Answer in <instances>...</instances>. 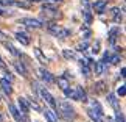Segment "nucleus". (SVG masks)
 <instances>
[{
    "label": "nucleus",
    "mask_w": 126,
    "mask_h": 122,
    "mask_svg": "<svg viewBox=\"0 0 126 122\" xmlns=\"http://www.w3.org/2000/svg\"><path fill=\"white\" fill-rule=\"evenodd\" d=\"M34 56L37 58V61H39V63H42V64H47V63H48V58L42 53V50H41L39 47H34Z\"/></svg>",
    "instance_id": "obj_14"
},
{
    "label": "nucleus",
    "mask_w": 126,
    "mask_h": 122,
    "mask_svg": "<svg viewBox=\"0 0 126 122\" xmlns=\"http://www.w3.org/2000/svg\"><path fill=\"white\" fill-rule=\"evenodd\" d=\"M56 83H58V86H59V89H62V91H65L67 88L70 86V83H69V80L65 78V77H59L58 80H55Z\"/></svg>",
    "instance_id": "obj_16"
},
{
    "label": "nucleus",
    "mask_w": 126,
    "mask_h": 122,
    "mask_svg": "<svg viewBox=\"0 0 126 122\" xmlns=\"http://www.w3.org/2000/svg\"><path fill=\"white\" fill-rule=\"evenodd\" d=\"M3 78H6L8 81H11V83H13L14 77H13V74H11V72H9V71H5V77H3Z\"/></svg>",
    "instance_id": "obj_32"
},
{
    "label": "nucleus",
    "mask_w": 126,
    "mask_h": 122,
    "mask_svg": "<svg viewBox=\"0 0 126 122\" xmlns=\"http://www.w3.org/2000/svg\"><path fill=\"white\" fill-rule=\"evenodd\" d=\"M117 35H120V30H118V28H112V30L109 31V42H110V44L115 42V39H117Z\"/></svg>",
    "instance_id": "obj_22"
},
{
    "label": "nucleus",
    "mask_w": 126,
    "mask_h": 122,
    "mask_svg": "<svg viewBox=\"0 0 126 122\" xmlns=\"http://www.w3.org/2000/svg\"><path fill=\"white\" fill-rule=\"evenodd\" d=\"M56 108L59 110V114H61V118L64 119L65 122H70V121H73L76 118V111L75 108L70 105V102H67V100H61L59 103L56 105Z\"/></svg>",
    "instance_id": "obj_1"
},
{
    "label": "nucleus",
    "mask_w": 126,
    "mask_h": 122,
    "mask_svg": "<svg viewBox=\"0 0 126 122\" xmlns=\"http://www.w3.org/2000/svg\"><path fill=\"white\" fill-rule=\"evenodd\" d=\"M108 102L114 106L115 110H118V108H120V105H118V99H117V96H115V94H108Z\"/></svg>",
    "instance_id": "obj_20"
},
{
    "label": "nucleus",
    "mask_w": 126,
    "mask_h": 122,
    "mask_svg": "<svg viewBox=\"0 0 126 122\" xmlns=\"http://www.w3.org/2000/svg\"><path fill=\"white\" fill-rule=\"evenodd\" d=\"M84 19H86V24H87V25L92 22V14H90V11H89L87 8L84 9Z\"/></svg>",
    "instance_id": "obj_28"
},
{
    "label": "nucleus",
    "mask_w": 126,
    "mask_h": 122,
    "mask_svg": "<svg viewBox=\"0 0 126 122\" xmlns=\"http://www.w3.org/2000/svg\"><path fill=\"white\" fill-rule=\"evenodd\" d=\"M19 24H22V25H25V27H31V28H42V27H45V24H44L42 21L34 19V17H22L20 21H19Z\"/></svg>",
    "instance_id": "obj_3"
},
{
    "label": "nucleus",
    "mask_w": 126,
    "mask_h": 122,
    "mask_svg": "<svg viewBox=\"0 0 126 122\" xmlns=\"http://www.w3.org/2000/svg\"><path fill=\"white\" fill-rule=\"evenodd\" d=\"M0 69H6V63L3 61V58L0 56Z\"/></svg>",
    "instance_id": "obj_35"
},
{
    "label": "nucleus",
    "mask_w": 126,
    "mask_h": 122,
    "mask_svg": "<svg viewBox=\"0 0 126 122\" xmlns=\"http://www.w3.org/2000/svg\"><path fill=\"white\" fill-rule=\"evenodd\" d=\"M94 69V72H95V75H103L106 71H108V66H106V63H103V61H98V63H95V66L92 67Z\"/></svg>",
    "instance_id": "obj_8"
},
{
    "label": "nucleus",
    "mask_w": 126,
    "mask_h": 122,
    "mask_svg": "<svg viewBox=\"0 0 126 122\" xmlns=\"http://www.w3.org/2000/svg\"><path fill=\"white\" fill-rule=\"evenodd\" d=\"M39 77L42 78V81H45L47 85H51V83H55V77H53L50 72H48L47 69H44V67H39Z\"/></svg>",
    "instance_id": "obj_4"
},
{
    "label": "nucleus",
    "mask_w": 126,
    "mask_h": 122,
    "mask_svg": "<svg viewBox=\"0 0 126 122\" xmlns=\"http://www.w3.org/2000/svg\"><path fill=\"white\" fill-rule=\"evenodd\" d=\"M2 14H5V11H3V9H2V8H0V16H2Z\"/></svg>",
    "instance_id": "obj_39"
},
{
    "label": "nucleus",
    "mask_w": 126,
    "mask_h": 122,
    "mask_svg": "<svg viewBox=\"0 0 126 122\" xmlns=\"http://www.w3.org/2000/svg\"><path fill=\"white\" fill-rule=\"evenodd\" d=\"M0 88L5 91V94L11 96L13 94V86H11V81H8L6 78H0Z\"/></svg>",
    "instance_id": "obj_9"
},
{
    "label": "nucleus",
    "mask_w": 126,
    "mask_h": 122,
    "mask_svg": "<svg viewBox=\"0 0 126 122\" xmlns=\"http://www.w3.org/2000/svg\"><path fill=\"white\" fill-rule=\"evenodd\" d=\"M45 2H47V0H45Z\"/></svg>",
    "instance_id": "obj_44"
},
{
    "label": "nucleus",
    "mask_w": 126,
    "mask_h": 122,
    "mask_svg": "<svg viewBox=\"0 0 126 122\" xmlns=\"http://www.w3.org/2000/svg\"><path fill=\"white\" fill-rule=\"evenodd\" d=\"M28 3H36V2H39V0H27Z\"/></svg>",
    "instance_id": "obj_37"
},
{
    "label": "nucleus",
    "mask_w": 126,
    "mask_h": 122,
    "mask_svg": "<svg viewBox=\"0 0 126 122\" xmlns=\"http://www.w3.org/2000/svg\"><path fill=\"white\" fill-rule=\"evenodd\" d=\"M34 86H36V89H37V94L41 96V99L45 102V103H48L50 105V108L51 110H55L56 108V105H58V102L55 100V97H53V94L48 89H45L44 86H37L36 83H34Z\"/></svg>",
    "instance_id": "obj_2"
},
{
    "label": "nucleus",
    "mask_w": 126,
    "mask_h": 122,
    "mask_svg": "<svg viewBox=\"0 0 126 122\" xmlns=\"http://www.w3.org/2000/svg\"><path fill=\"white\" fill-rule=\"evenodd\" d=\"M106 6H108V2H106V0H98V2L94 3V9H95V13H98V14L104 13Z\"/></svg>",
    "instance_id": "obj_12"
},
{
    "label": "nucleus",
    "mask_w": 126,
    "mask_h": 122,
    "mask_svg": "<svg viewBox=\"0 0 126 122\" xmlns=\"http://www.w3.org/2000/svg\"><path fill=\"white\" fill-rule=\"evenodd\" d=\"M13 66H14V69H16V71H17L22 77H27V75H28V71H27V67L23 66V63L14 61V63H13Z\"/></svg>",
    "instance_id": "obj_13"
},
{
    "label": "nucleus",
    "mask_w": 126,
    "mask_h": 122,
    "mask_svg": "<svg viewBox=\"0 0 126 122\" xmlns=\"http://www.w3.org/2000/svg\"><path fill=\"white\" fill-rule=\"evenodd\" d=\"M115 119H117V122H125V114L122 113V110H115Z\"/></svg>",
    "instance_id": "obj_26"
},
{
    "label": "nucleus",
    "mask_w": 126,
    "mask_h": 122,
    "mask_svg": "<svg viewBox=\"0 0 126 122\" xmlns=\"http://www.w3.org/2000/svg\"><path fill=\"white\" fill-rule=\"evenodd\" d=\"M87 116L90 118V122H104V118L101 114H98L96 111H94V110H87Z\"/></svg>",
    "instance_id": "obj_11"
},
{
    "label": "nucleus",
    "mask_w": 126,
    "mask_h": 122,
    "mask_svg": "<svg viewBox=\"0 0 126 122\" xmlns=\"http://www.w3.org/2000/svg\"><path fill=\"white\" fill-rule=\"evenodd\" d=\"M72 35V31L69 30V28H59V31L56 33V38H59V39H65V38H69Z\"/></svg>",
    "instance_id": "obj_17"
},
{
    "label": "nucleus",
    "mask_w": 126,
    "mask_h": 122,
    "mask_svg": "<svg viewBox=\"0 0 126 122\" xmlns=\"http://www.w3.org/2000/svg\"><path fill=\"white\" fill-rule=\"evenodd\" d=\"M76 96H78V100L79 102H87V92L81 86L76 88Z\"/></svg>",
    "instance_id": "obj_19"
},
{
    "label": "nucleus",
    "mask_w": 126,
    "mask_h": 122,
    "mask_svg": "<svg viewBox=\"0 0 126 122\" xmlns=\"http://www.w3.org/2000/svg\"><path fill=\"white\" fill-rule=\"evenodd\" d=\"M5 35H3V31H0V38H3Z\"/></svg>",
    "instance_id": "obj_40"
},
{
    "label": "nucleus",
    "mask_w": 126,
    "mask_h": 122,
    "mask_svg": "<svg viewBox=\"0 0 126 122\" xmlns=\"http://www.w3.org/2000/svg\"><path fill=\"white\" fill-rule=\"evenodd\" d=\"M62 55H64V58H67V60H75V52L73 50L64 49V50H62Z\"/></svg>",
    "instance_id": "obj_24"
},
{
    "label": "nucleus",
    "mask_w": 126,
    "mask_h": 122,
    "mask_svg": "<svg viewBox=\"0 0 126 122\" xmlns=\"http://www.w3.org/2000/svg\"><path fill=\"white\" fill-rule=\"evenodd\" d=\"M90 106H92L90 110H94V111H96L98 114L103 116V106L98 103V100H90Z\"/></svg>",
    "instance_id": "obj_21"
},
{
    "label": "nucleus",
    "mask_w": 126,
    "mask_h": 122,
    "mask_svg": "<svg viewBox=\"0 0 126 122\" xmlns=\"http://www.w3.org/2000/svg\"><path fill=\"white\" fill-rule=\"evenodd\" d=\"M94 91L96 92V94H106L108 92V86H106V81H96L94 85Z\"/></svg>",
    "instance_id": "obj_10"
},
{
    "label": "nucleus",
    "mask_w": 126,
    "mask_h": 122,
    "mask_svg": "<svg viewBox=\"0 0 126 122\" xmlns=\"http://www.w3.org/2000/svg\"><path fill=\"white\" fill-rule=\"evenodd\" d=\"M0 100H2V96H0Z\"/></svg>",
    "instance_id": "obj_43"
},
{
    "label": "nucleus",
    "mask_w": 126,
    "mask_h": 122,
    "mask_svg": "<svg viewBox=\"0 0 126 122\" xmlns=\"http://www.w3.org/2000/svg\"><path fill=\"white\" fill-rule=\"evenodd\" d=\"M120 72H122V74H120V75H122V77H123V78H125V75H126V74H125V72H126V69H125V67H122V71H120Z\"/></svg>",
    "instance_id": "obj_36"
},
{
    "label": "nucleus",
    "mask_w": 126,
    "mask_h": 122,
    "mask_svg": "<svg viewBox=\"0 0 126 122\" xmlns=\"http://www.w3.org/2000/svg\"><path fill=\"white\" fill-rule=\"evenodd\" d=\"M8 110H9V113H11V116H13V118L16 119L17 122L23 121V116H22V113H20V110H19L16 105H13V103H11V105L8 106Z\"/></svg>",
    "instance_id": "obj_7"
},
{
    "label": "nucleus",
    "mask_w": 126,
    "mask_h": 122,
    "mask_svg": "<svg viewBox=\"0 0 126 122\" xmlns=\"http://www.w3.org/2000/svg\"><path fill=\"white\" fill-rule=\"evenodd\" d=\"M53 2H62V0H53Z\"/></svg>",
    "instance_id": "obj_42"
},
{
    "label": "nucleus",
    "mask_w": 126,
    "mask_h": 122,
    "mask_svg": "<svg viewBox=\"0 0 126 122\" xmlns=\"http://www.w3.org/2000/svg\"><path fill=\"white\" fill-rule=\"evenodd\" d=\"M16 39L19 41L22 44V46H28V44H30V38H28L25 33H20V31H17L16 33Z\"/></svg>",
    "instance_id": "obj_15"
},
{
    "label": "nucleus",
    "mask_w": 126,
    "mask_h": 122,
    "mask_svg": "<svg viewBox=\"0 0 126 122\" xmlns=\"http://www.w3.org/2000/svg\"><path fill=\"white\" fill-rule=\"evenodd\" d=\"M3 46H5V49H6V50L11 53L13 56H20V52L16 50V47H14L13 44H9V42H3Z\"/></svg>",
    "instance_id": "obj_18"
},
{
    "label": "nucleus",
    "mask_w": 126,
    "mask_h": 122,
    "mask_svg": "<svg viewBox=\"0 0 126 122\" xmlns=\"http://www.w3.org/2000/svg\"><path fill=\"white\" fill-rule=\"evenodd\" d=\"M92 52H94V53H98V52H100V42H98V41H96L94 46H92Z\"/></svg>",
    "instance_id": "obj_34"
},
{
    "label": "nucleus",
    "mask_w": 126,
    "mask_h": 122,
    "mask_svg": "<svg viewBox=\"0 0 126 122\" xmlns=\"http://www.w3.org/2000/svg\"><path fill=\"white\" fill-rule=\"evenodd\" d=\"M112 64H120V61H122V58H120L118 55H112L110 56V60H109Z\"/></svg>",
    "instance_id": "obj_30"
},
{
    "label": "nucleus",
    "mask_w": 126,
    "mask_h": 122,
    "mask_svg": "<svg viewBox=\"0 0 126 122\" xmlns=\"http://www.w3.org/2000/svg\"><path fill=\"white\" fill-rule=\"evenodd\" d=\"M17 105H19V110H20V113L23 114H28L30 113V103H28V99H25V97H19L17 99Z\"/></svg>",
    "instance_id": "obj_5"
},
{
    "label": "nucleus",
    "mask_w": 126,
    "mask_h": 122,
    "mask_svg": "<svg viewBox=\"0 0 126 122\" xmlns=\"http://www.w3.org/2000/svg\"><path fill=\"white\" fill-rule=\"evenodd\" d=\"M28 103H30V108H33L34 111H39V113H42V106L37 103L36 100H28Z\"/></svg>",
    "instance_id": "obj_25"
},
{
    "label": "nucleus",
    "mask_w": 126,
    "mask_h": 122,
    "mask_svg": "<svg viewBox=\"0 0 126 122\" xmlns=\"http://www.w3.org/2000/svg\"><path fill=\"white\" fill-rule=\"evenodd\" d=\"M42 8L44 11H56V5H51V3H44Z\"/></svg>",
    "instance_id": "obj_27"
},
{
    "label": "nucleus",
    "mask_w": 126,
    "mask_h": 122,
    "mask_svg": "<svg viewBox=\"0 0 126 122\" xmlns=\"http://www.w3.org/2000/svg\"><path fill=\"white\" fill-rule=\"evenodd\" d=\"M117 96H120V97H125L126 96V88H125V85H122L117 89Z\"/></svg>",
    "instance_id": "obj_31"
},
{
    "label": "nucleus",
    "mask_w": 126,
    "mask_h": 122,
    "mask_svg": "<svg viewBox=\"0 0 126 122\" xmlns=\"http://www.w3.org/2000/svg\"><path fill=\"white\" fill-rule=\"evenodd\" d=\"M110 56H112V55H110V52H104V55H103V60H101V61H103V63H108V61L110 60Z\"/></svg>",
    "instance_id": "obj_33"
},
{
    "label": "nucleus",
    "mask_w": 126,
    "mask_h": 122,
    "mask_svg": "<svg viewBox=\"0 0 126 122\" xmlns=\"http://www.w3.org/2000/svg\"><path fill=\"white\" fill-rule=\"evenodd\" d=\"M87 47H89V42H81V44H78V47H76V50H79V52H84V50H87Z\"/></svg>",
    "instance_id": "obj_29"
},
{
    "label": "nucleus",
    "mask_w": 126,
    "mask_h": 122,
    "mask_svg": "<svg viewBox=\"0 0 126 122\" xmlns=\"http://www.w3.org/2000/svg\"><path fill=\"white\" fill-rule=\"evenodd\" d=\"M106 122H114V119L112 118H108V119H106Z\"/></svg>",
    "instance_id": "obj_38"
},
{
    "label": "nucleus",
    "mask_w": 126,
    "mask_h": 122,
    "mask_svg": "<svg viewBox=\"0 0 126 122\" xmlns=\"http://www.w3.org/2000/svg\"><path fill=\"white\" fill-rule=\"evenodd\" d=\"M42 114L45 116L47 122H58V113H56L55 110H51V108H45V110H42Z\"/></svg>",
    "instance_id": "obj_6"
},
{
    "label": "nucleus",
    "mask_w": 126,
    "mask_h": 122,
    "mask_svg": "<svg viewBox=\"0 0 126 122\" xmlns=\"http://www.w3.org/2000/svg\"><path fill=\"white\" fill-rule=\"evenodd\" d=\"M59 28H61V27L58 25V24H48V25H47V30L50 31L51 35H55V36H56V33L59 31Z\"/></svg>",
    "instance_id": "obj_23"
},
{
    "label": "nucleus",
    "mask_w": 126,
    "mask_h": 122,
    "mask_svg": "<svg viewBox=\"0 0 126 122\" xmlns=\"http://www.w3.org/2000/svg\"><path fill=\"white\" fill-rule=\"evenodd\" d=\"M3 121V116H0V122H2Z\"/></svg>",
    "instance_id": "obj_41"
}]
</instances>
